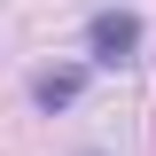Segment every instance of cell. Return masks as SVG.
Wrapping results in <instances>:
<instances>
[{"instance_id": "obj_1", "label": "cell", "mask_w": 156, "mask_h": 156, "mask_svg": "<svg viewBox=\"0 0 156 156\" xmlns=\"http://www.w3.org/2000/svg\"><path fill=\"white\" fill-rule=\"evenodd\" d=\"M86 47H94V62H133V47H140V16L101 8V16L86 23Z\"/></svg>"}, {"instance_id": "obj_2", "label": "cell", "mask_w": 156, "mask_h": 156, "mask_svg": "<svg viewBox=\"0 0 156 156\" xmlns=\"http://www.w3.org/2000/svg\"><path fill=\"white\" fill-rule=\"evenodd\" d=\"M70 94H78V70H47L39 78V101H47V109H62Z\"/></svg>"}]
</instances>
